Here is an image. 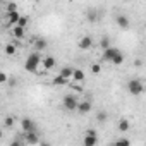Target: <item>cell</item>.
<instances>
[{
    "mask_svg": "<svg viewBox=\"0 0 146 146\" xmlns=\"http://www.w3.org/2000/svg\"><path fill=\"white\" fill-rule=\"evenodd\" d=\"M72 81L83 83V81H84V72H83L81 69H74V76H72Z\"/></svg>",
    "mask_w": 146,
    "mask_h": 146,
    "instance_id": "obj_15",
    "label": "cell"
},
{
    "mask_svg": "<svg viewBox=\"0 0 146 146\" xmlns=\"http://www.w3.org/2000/svg\"><path fill=\"white\" fill-rule=\"evenodd\" d=\"M7 79H9V76L5 74V72H2V74H0V81H2V83H7Z\"/></svg>",
    "mask_w": 146,
    "mask_h": 146,
    "instance_id": "obj_29",
    "label": "cell"
},
{
    "mask_svg": "<svg viewBox=\"0 0 146 146\" xmlns=\"http://www.w3.org/2000/svg\"><path fill=\"white\" fill-rule=\"evenodd\" d=\"M5 53H7V55H14V53H16V45H12V43L5 45Z\"/></svg>",
    "mask_w": 146,
    "mask_h": 146,
    "instance_id": "obj_22",
    "label": "cell"
},
{
    "mask_svg": "<svg viewBox=\"0 0 146 146\" xmlns=\"http://www.w3.org/2000/svg\"><path fill=\"white\" fill-rule=\"evenodd\" d=\"M127 91H129V95H132V96H139V95L144 91V84H143V81L137 79V78L131 79V81L127 83Z\"/></svg>",
    "mask_w": 146,
    "mask_h": 146,
    "instance_id": "obj_2",
    "label": "cell"
},
{
    "mask_svg": "<svg viewBox=\"0 0 146 146\" xmlns=\"http://www.w3.org/2000/svg\"><path fill=\"white\" fill-rule=\"evenodd\" d=\"M96 119H98V122H105L108 117H107V112H100L98 115H96Z\"/></svg>",
    "mask_w": 146,
    "mask_h": 146,
    "instance_id": "obj_26",
    "label": "cell"
},
{
    "mask_svg": "<svg viewBox=\"0 0 146 146\" xmlns=\"http://www.w3.org/2000/svg\"><path fill=\"white\" fill-rule=\"evenodd\" d=\"M117 127H119V131H120V132H127V131H129V127H131V124H129V120H127V119H120Z\"/></svg>",
    "mask_w": 146,
    "mask_h": 146,
    "instance_id": "obj_17",
    "label": "cell"
},
{
    "mask_svg": "<svg viewBox=\"0 0 146 146\" xmlns=\"http://www.w3.org/2000/svg\"><path fill=\"white\" fill-rule=\"evenodd\" d=\"M134 65H136V67H141V65H143V62H141V60H137V58H136V60H134Z\"/></svg>",
    "mask_w": 146,
    "mask_h": 146,
    "instance_id": "obj_30",
    "label": "cell"
},
{
    "mask_svg": "<svg viewBox=\"0 0 146 146\" xmlns=\"http://www.w3.org/2000/svg\"><path fill=\"white\" fill-rule=\"evenodd\" d=\"M62 105L65 110L72 112V110H78V105H79V100L76 96H72V95H65L64 100H62Z\"/></svg>",
    "mask_w": 146,
    "mask_h": 146,
    "instance_id": "obj_3",
    "label": "cell"
},
{
    "mask_svg": "<svg viewBox=\"0 0 146 146\" xmlns=\"http://www.w3.org/2000/svg\"><path fill=\"white\" fill-rule=\"evenodd\" d=\"M69 81H70V79H67V78H64L62 74H58L57 78H53V81H52V83H53L55 86H64V84H67Z\"/></svg>",
    "mask_w": 146,
    "mask_h": 146,
    "instance_id": "obj_16",
    "label": "cell"
},
{
    "mask_svg": "<svg viewBox=\"0 0 146 146\" xmlns=\"http://www.w3.org/2000/svg\"><path fill=\"white\" fill-rule=\"evenodd\" d=\"M12 36L17 38V40H23V38L26 36V28H23V26H19V24L12 26Z\"/></svg>",
    "mask_w": 146,
    "mask_h": 146,
    "instance_id": "obj_7",
    "label": "cell"
},
{
    "mask_svg": "<svg viewBox=\"0 0 146 146\" xmlns=\"http://www.w3.org/2000/svg\"><path fill=\"white\" fill-rule=\"evenodd\" d=\"M115 144H117V146H129V144H131V141H129L127 137H120V139H117V141H115Z\"/></svg>",
    "mask_w": 146,
    "mask_h": 146,
    "instance_id": "obj_23",
    "label": "cell"
},
{
    "mask_svg": "<svg viewBox=\"0 0 146 146\" xmlns=\"http://www.w3.org/2000/svg\"><path fill=\"white\" fill-rule=\"evenodd\" d=\"M21 129L23 132H36V124L33 122V119H23L21 120Z\"/></svg>",
    "mask_w": 146,
    "mask_h": 146,
    "instance_id": "obj_5",
    "label": "cell"
},
{
    "mask_svg": "<svg viewBox=\"0 0 146 146\" xmlns=\"http://www.w3.org/2000/svg\"><path fill=\"white\" fill-rule=\"evenodd\" d=\"M41 55L38 53V50L36 52H33V53H29L28 55V58H26V62H24V69L28 70V72H36L38 70V67L41 65Z\"/></svg>",
    "mask_w": 146,
    "mask_h": 146,
    "instance_id": "obj_1",
    "label": "cell"
},
{
    "mask_svg": "<svg viewBox=\"0 0 146 146\" xmlns=\"http://www.w3.org/2000/svg\"><path fill=\"white\" fill-rule=\"evenodd\" d=\"M19 19H21V14H19L17 11H14V12H7V23H9V24L16 26V24L19 23Z\"/></svg>",
    "mask_w": 146,
    "mask_h": 146,
    "instance_id": "obj_13",
    "label": "cell"
},
{
    "mask_svg": "<svg viewBox=\"0 0 146 146\" xmlns=\"http://www.w3.org/2000/svg\"><path fill=\"white\" fill-rule=\"evenodd\" d=\"M86 16H88V21H90V23H96V21L100 19V12H98L96 9H90Z\"/></svg>",
    "mask_w": 146,
    "mask_h": 146,
    "instance_id": "obj_14",
    "label": "cell"
},
{
    "mask_svg": "<svg viewBox=\"0 0 146 146\" xmlns=\"http://www.w3.org/2000/svg\"><path fill=\"white\" fill-rule=\"evenodd\" d=\"M60 74L64 78H67V79H72V76H74V69H72V67H64L60 70Z\"/></svg>",
    "mask_w": 146,
    "mask_h": 146,
    "instance_id": "obj_18",
    "label": "cell"
},
{
    "mask_svg": "<svg viewBox=\"0 0 146 146\" xmlns=\"http://www.w3.org/2000/svg\"><path fill=\"white\" fill-rule=\"evenodd\" d=\"M28 23H29V19H28V17H24V16H21V19H19V23H17V24H19V26H23V28H26V26H28Z\"/></svg>",
    "mask_w": 146,
    "mask_h": 146,
    "instance_id": "obj_25",
    "label": "cell"
},
{
    "mask_svg": "<svg viewBox=\"0 0 146 146\" xmlns=\"http://www.w3.org/2000/svg\"><path fill=\"white\" fill-rule=\"evenodd\" d=\"M55 64H57V60H55V57H52V55H48V57H45V58L41 60V65H43V69H46V70L53 69Z\"/></svg>",
    "mask_w": 146,
    "mask_h": 146,
    "instance_id": "obj_12",
    "label": "cell"
},
{
    "mask_svg": "<svg viewBox=\"0 0 146 146\" xmlns=\"http://www.w3.org/2000/svg\"><path fill=\"white\" fill-rule=\"evenodd\" d=\"M46 45H48V43H46V40H43V38H38V40L35 41V48H36L38 52H40V50H45Z\"/></svg>",
    "mask_w": 146,
    "mask_h": 146,
    "instance_id": "obj_19",
    "label": "cell"
},
{
    "mask_svg": "<svg viewBox=\"0 0 146 146\" xmlns=\"http://www.w3.org/2000/svg\"><path fill=\"white\" fill-rule=\"evenodd\" d=\"M24 143L26 144H38L40 137H38L36 132H24Z\"/></svg>",
    "mask_w": 146,
    "mask_h": 146,
    "instance_id": "obj_10",
    "label": "cell"
},
{
    "mask_svg": "<svg viewBox=\"0 0 146 146\" xmlns=\"http://www.w3.org/2000/svg\"><path fill=\"white\" fill-rule=\"evenodd\" d=\"M119 52H120V50H119V48H115V46H108V48H105V50H103V60H107V62H110V64H112L113 57H115Z\"/></svg>",
    "mask_w": 146,
    "mask_h": 146,
    "instance_id": "obj_6",
    "label": "cell"
},
{
    "mask_svg": "<svg viewBox=\"0 0 146 146\" xmlns=\"http://www.w3.org/2000/svg\"><path fill=\"white\" fill-rule=\"evenodd\" d=\"M91 72H93V74H100V72H102V65L100 64H93L91 65Z\"/></svg>",
    "mask_w": 146,
    "mask_h": 146,
    "instance_id": "obj_24",
    "label": "cell"
},
{
    "mask_svg": "<svg viewBox=\"0 0 146 146\" xmlns=\"http://www.w3.org/2000/svg\"><path fill=\"white\" fill-rule=\"evenodd\" d=\"M91 108H93V105H91L90 100H83V102H79V105H78V112H79V113H88V112H91Z\"/></svg>",
    "mask_w": 146,
    "mask_h": 146,
    "instance_id": "obj_9",
    "label": "cell"
},
{
    "mask_svg": "<svg viewBox=\"0 0 146 146\" xmlns=\"http://www.w3.org/2000/svg\"><path fill=\"white\" fill-rule=\"evenodd\" d=\"M115 23H117V26L120 28V29H127L129 28V17L127 16H124V14H120V16H117V19H115Z\"/></svg>",
    "mask_w": 146,
    "mask_h": 146,
    "instance_id": "obj_11",
    "label": "cell"
},
{
    "mask_svg": "<svg viewBox=\"0 0 146 146\" xmlns=\"http://www.w3.org/2000/svg\"><path fill=\"white\" fill-rule=\"evenodd\" d=\"M14 11H17V5H16L14 2H11V4H7V12H14Z\"/></svg>",
    "mask_w": 146,
    "mask_h": 146,
    "instance_id": "obj_27",
    "label": "cell"
},
{
    "mask_svg": "<svg viewBox=\"0 0 146 146\" xmlns=\"http://www.w3.org/2000/svg\"><path fill=\"white\" fill-rule=\"evenodd\" d=\"M98 143V136H96V131L95 129H88L86 131V136L83 139V144L84 146H95Z\"/></svg>",
    "mask_w": 146,
    "mask_h": 146,
    "instance_id": "obj_4",
    "label": "cell"
},
{
    "mask_svg": "<svg viewBox=\"0 0 146 146\" xmlns=\"http://www.w3.org/2000/svg\"><path fill=\"white\" fill-rule=\"evenodd\" d=\"M122 62H124V55H122V53L119 52V53H117V55L113 57L112 64H113V65H122Z\"/></svg>",
    "mask_w": 146,
    "mask_h": 146,
    "instance_id": "obj_20",
    "label": "cell"
},
{
    "mask_svg": "<svg viewBox=\"0 0 146 146\" xmlns=\"http://www.w3.org/2000/svg\"><path fill=\"white\" fill-rule=\"evenodd\" d=\"M14 125V117H7L5 119V127H12Z\"/></svg>",
    "mask_w": 146,
    "mask_h": 146,
    "instance_id": "obj_28",
    "label": "cell"
},
{
    "mask_svg": "<svg viewBox=\"0 0 146 146\" xmlns=\"http://www.w3.org/2000/svg\"><path fill=\"white\" fill-rule=\"evenodd\" d=\"M78 45H79L81 50H90V48L93 46V38H91V36H83Z\"/></svg>",
    "mask_w": 146,
    "mask_h": 146,
    "instance_id": "obj_8",
    "label": "cell"
},
{
    "mask_svg": "<svg viewBox=\"0 0 146 146\" xmlns=\"http://www.w3.org/2000/svg\"><path fill=\"white\" fill-rule=\"evenodd\" d=\"M100 46H102L103 50L108 48V46H112V45H110V38H108V36H103V38L100 40Z\"/></svg>",
    "mask_w": 146,
    "mask_h": 146,
    "instance_id": "obj_21",
    "label": "cell"
},
{
    "mask_svg": "<svg viewBox=\"0 0 146 146\" xmlns=\"http://www.w3.org/2000/svg\"><path fill=\"white\" fill-rule=\"evenodd\" d=\"M21 144H23L21 141H12V143H11V146H21Z\"/></svg>",
    "mask_w": 146,
    "mask_h": 146,
    "instance_id": "obj_31",
    "label": "cell"
}]
</instances>
